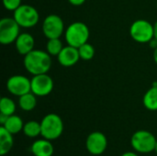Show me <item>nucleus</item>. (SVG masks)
<instances>
[{"label": "nucleus", "mask_w": 157, "mask_h": 156, "mask_svg": "<svg viewBox=\"0 0 157 156\" xmlns=\"http://www.w3.org/2000/svg\"><path fill=\"white\" fill-rule=\"evenodd\" d=\"M52 56L44 51L33 50L24 56L23 64L32 75L47 74L52 67Z\"/></svg>", "instance_id": "obj_1"}, {"label": "nucleus", "mask_w": 157, "mask_h": 156, "mask_svg": "<svg viewBox=\"0 0 157 156\" xmlns=\"http://www.w3.org/2000/svg\"><path fill=\"white\" fill-rule=\"evenodd\" d=\"M40 127L42 138L50 141L57 140L63 132V121L55 113H50L44 116L40 121Z\"/></svg>", "instance_id": "obj_2"}, {"label": "nucleus", "mask_w": 157, "mask_h": 156, "mask_svg": "<svg viewBox=\"0 0 157 156\" xmlns=\"http://www.w3.org/2000/svg\"><path fill=\"white\" fill-rule=\"evenodd\" d=\"M89 29L86 24L83 22H74L70 24L64 33L67 45L79 48L83 44L86 43L89 39Z\"/></svg>", "instance_id": "obj_3"}, {"label": "nucleus", "mask_w": 157, "mask_h": 156, "mask_svg": "<svg viewBox=\"0 0 157 156\" xmlns=\"http://www.w3.org/2000/svg\"><path fill=\"white\" fill-rule=\"evenodd\" d=\"M156 142L155 135L145 130L135 131L131 138V145L138 154H150L154 152Z\"/></svg>", "instance_id": "obj_4"}, {"label": "nucleus", "mask_w": 157, "mask_h": 156, "mask_svg": "<svg viewBox=\"0 0 157 156\" xmlns=\"http://www.w3.org/2000/svg\"><path fill=\"white\" fill-rule=\"evenodd\" d=\"M130 35L139 43H147L155 37L154 25L145 19L135 20L130 28Z\"/></svg>", "instance_id": "obj_5"}, {"label": "nucleus", "mask_w": 157, "mask_h": 156, "mask_svg": "<svg viewBox=\"0 0 157 156\" xmlns=\"http://www.w3.org/2000/svg\"><path fill=\"white\" fill-rule=\"evenodd\" d=\"M13 17L20 27L26 29L36 26L40 20L38 10L29 5H21L17 9L14 11Z\"/></svg>", "instance_id": "obj_6"}, {"label": "nucleus", "mask_w": 157, "mask_h": 156, "mask_svg": "<svg viewBox=\"0 0 157 156\" xmlns=\"http://www.w3.org/2000/svg\"><path fill=\"white\" fill-rule=\"evenodd\" d=\"M21 27L14 17H4L0 20V42L8 45L16 41Z\"/></svg>", "instance_id": "obj_7"}, {"label": "nucleus", "mask_w": 157, "mask_h": 156, "mask_svg": "<svg viewBox=\"0 0 157 156\" xmlns=\"http://www.w3.org/2000/svg\"><path fill=\"white\" fill-rule=\"evenodd\" d=\"M42 32L44 36L50 39H58L64 32V23L58 15H48L42 23Z\"/></svg>", "instance_id": "obj_8"}, {"label": "nucleus", "mask_w": 157, "mask_h": 156, "mask_svg": "<svg viewBox=\"0 0 157 156\" xmlns=\"http://www.w3.org/2000/svg\"><path fill=\"white\" fill-rule=\"evenodd\" d=\"M7 91L16 97H21L29 92H31V81L21 74H15L6 81Z\"/></svg>", "instance_id": "obj_9"}, {"label": "nucleus", "mask_w": 157, "mask_h": 156, "mask_svg": "<svg viewBox=\"0 0 157 156\" xmlns=\"http://www.w3.org/2000/svg\"><path fill=\"white\" fill-rule=\"evenodd\" d=\"M108 147V139L101 131L91 132L86 140V148L92 155H101Z\"/></svg>", "instance_id": "obj_10"}, {"label": "nucleus", "mask_w": 157, "mask_h": 156, "mask_svg": "<svg viewBox=\"0 0 157 156\" xmlns=\"http://www.w3.org/2000/svg\"><path fill=\"white\" fill-rule=\"evenodd\" d=\"M31 81V92L37 97H46L53 90V80L47 74L33 75Z\"/></svg>", "instance_id": "obj_11"}, {"label": "nucleus", "mask_w": 157, "mask_h": 156, "mask_svg": "<svg viewBox=\"0 0 157 156\" xmlns=\"http://www.w3.org/2000/svg\"><path fill=\"white\" fill-rule=\"evenodd\" d=\"M58 62L62 66L71 67L75 65L79 60L80 55L78 52V49L70 45H67L63 48L62 51L57 56Z\"/></svg>", "instance_id": "obj_12"}, {"label": "nucleus", "mask_w": 157, "mask_h": 156, "mask_svg": "<svg viewBox=\"0 0 157 156\" xmlns=\"http://www.w3.org/2000/svg\"><path fill=\"white\" fill-rule=\"evenodd\" d=\"M34 44H35V40L33 36L27 32L20 33L15 41V46L17 52L20 55H24V56L34 50Z\"/></svg>", "instance_id": "obj_13"}, {"label": "nucleus", "mask_w": 157, "mask_h": 156, "mask_svg": "<svg viewBox=\"0 0 157 156\" xmlns=\"http://www.w3.org/2000/svg\"><path fill=\"white\" fill-rule=\"evenodd\" d=\"M30 151L34 156H52L54 147L52 141L45 138L36 140L30 147Z\"/></svg>", "instance_id": "obj_14"}, {"label": "nucleus", "mask_w": 157, "mask_h": 156, "mask_svg": "<svg viewBox=\"0 0 157 156\" xmlns=\"http://www.w3.org/2000/svg\"><path fill=\"white\" fill-rule=\"evenodd\" d=\"M14 145L13 134L6 131L3 126L0 127V155L7 154Z\"/></svg>", "instance_id": "obj_15"}, {"label": "nucleus", "mask_w": 157, "mask_h": 156, "mask_svg": "<svg viewBox=\"0 0 157 156\" xmlns=\"http://www.w3.org/2000/svg\"><path fill=\"white\" fill-rule=\"evenodd\" d=\"M24 122L22 120V119L17 116V115H11L8 116L6 121L4 123V125H2L6 131H8L10 133L14 134H17L20 131H23V127H24Z\"/></svg>", "instance_id": "obj_16"}, {"label": "nucleus", "mask_w": 157, "mask_h": 156, "mask_svg": "<svg viewBox=\"0 0 157 156\" xmlns=\"http://www.w3.org/2000/svg\"><path fill=\"white\" fill-rule=\"evenodd\" d=\"M143 104L145 108L151 111L157 110V86H152L150 89L146 91L143 98Z\"/></svg>", "instance_id": "obj_17"}, {"label": "nucleus", "mask_w": 157, "mask_h": 156, "mask_svg": "<svg viewBox=\"0 0 157 156\" xmlns=\"http://www.w3.org/2000/svg\"><path fill=\"white\" fill-rule=\"evenodd\" d=\"M18 106L24 111H31L37 106V96L29 92L18 97Z\"/></svg>", "instance_id": "obj_18"}, {"label": "nucleus", "mask_w": 157, "mask_h": 156, "mask_svg": "<svg viewBox=\"0 0 157 156\" xmlns=\"http://www.w3.org/2000/svg\"><path fill=\"white\" fill-rule=\"evenodd\" d=\"M22 131L29 138H36L39 135H41L40 122L36 120H29L24 124Z\"/></svg>", "instance_id": "obj_19"}, {"label": "nucleus", "mask_w": 157, "mask_h": 156, "mask_svg": "<svg viewBox=\"0 0 157 156\" xmlns=\"http://www.w3.org/2000/svg\"><path fill=\"white\" fill-rule=\"evenodd\" d=\"M16 104L13 99L3 97L0 100V113L6 115V116H11L15 114L16 112Z\"/></svg>", "instance_id": "obj_20"}, {"label": "nucleus", "mask_w": 157, "mask_h": 156, "mask_svg": "<svg viewBox=\"0 0 157 156\" xmlns=\"http://www.w3.org/2000/svg\"><path fill=\"white\" fill-rule=\"evenodd\" d=\"M63 48V45L60 40V38L50 39V40H48V42L46 45V51L51 56H58L59 53L62 51Z\"/></svg>", "instance_id": "obj_21"}, {"label": "nucleus", "mask_w": 157, "mask_h": 156, "mask_svg": "<svg viewBox=\"0 0 157 156\" xmlns=\"http://www.w3.org/2000/svg\"><path fill=\"white\" fill-rule=\"evenodd\" d=\"M77 49H78V52L80 55V59L84 61L92 60L95 56V48L93 47V45H91L88 42L83 44Z\"/></svg>", "instance_id": "obj_22"}, {"label": "nucleus", "mask_w": 157, "mask_h": 156, "mask_svg": "<svg viewBox=\"0 0 157 156\" xmlns=\"http://www.w3.org/2000/svg\"><path fill=\"white\" fill-rule=\"evenodd\" d=\"M3 5L6 10L14 12L22 4H21V0H3Z\"/></svg>", "instance_id": "obj_23"}, {"label": "nucleus", "mask_w": 157, "mask_h": 156, "mask_svg": "<svg viewBox=\"0 0 157 156\" xmlns=\"http://www.w3.org/2000/svg\"><path fill=\"white\" fill-rule=\"evenodd\" d=\"M68 1L73 6H81L86 2V0H68Z\"/></svg>", "instance_id": "obj_24"}, {"label": "nucleus", "mask_w": 157, "mask_h": 156, "mask_svg": "<svg viewBox=\"0 0 157 156\" xmlns=\"http://www.w3.org/2000/svg\"><path fill=\"white\" fill-rule=\"evenodd\" d=\"M149 44H150V47L152 48V49H154V50H155L157 48V39H155V37L148 42Z\"/></svg>", "instance_id": "obj_25"}, {"label": "nucleus", "mask_w": 157, "mask_h": 156, "mask_svg": "<svg viewBox=\"0 0 157 156\" xmlns=\"http://www.w3.org/2000/svg\"><path fill=\"white\" fill-rule=\"evenodd\" d=\"M7 118H8V116H6V115H4V114L0 113V124H1V126H2V125H4V123L6 121Z\"/></svg>", "instance_id": "obj_26"}, {"label": "nucleus", "mask_w": 157, "mask_h": 156, "mask_svg": "<svg viewBox=\"0 0 157 156\" xmlns=\"http://www.w3.org/2000/svg\"><path fill=\"white\" fill-rule=\"evenodd\" d=\"M121 156H139V154L136 152H126Z\"/></svg>", "instance_id": "obj_27"}, {"label": "nucleus", "mask_w": 157, "mask_h": 156, "mask_svg": "<svg viewBox=\"0 0 157 156\" xmlns=\"http://www.w3.org/2000/svg\"><path fill=\"white\" fill-rule=\"evenodd\" d=\"M154 30H155V38L157 39V21L154 24Z\"/></svg>", "instance_id": "obj_28"}, {"label": "nucleus", "mask_w": 157, "mask_h": 156, "mask_svg": "<svg viewBox=\"0 0 157 156\" xmlns=\"http://www.w3.org/2000/svg\"><path fill=\"white\" fill-rule=\"evenodd\" d=\"M154 60L157 64V48L155 50H154Z\"/></svg>", "instance_id": "obj_29"}, {"label": "nucleus", "mask_w": 157, "mask_h": 156, "mask_svg": "<svg viewBox=\"0 0 157 156\" xmlns=\"http://www.w3.org/2000/svg\"><path fill=\"white\" fill-rule=\"evenodd\" d=\"M155 152L157 154V142H156V144H155Z\"/></svg>", "instance_id": "obj_30"}]
</instances>
